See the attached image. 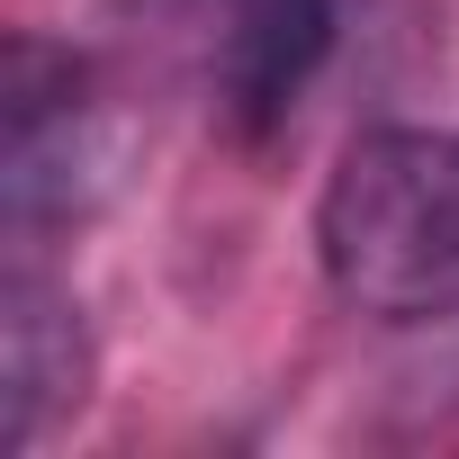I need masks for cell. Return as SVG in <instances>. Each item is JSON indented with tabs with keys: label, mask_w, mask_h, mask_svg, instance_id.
<instances>
[{
	"label": "cell",
	"mask_w": 459,
	"mask_h": 459,
	"mask_svg": "<svg viewBox=\"0 0 459 459\" xmlns=\"http://www.w3.org/2000/svg\"><path fill=\"white\" fill-rule=\"evenodd\" d=\"M316 262L369 325H459V126H369L316 198Z\"/></svg>",
	"instance_id": "1"
},
{
	"label": "cell",
	"mask_w": 459,
	"mask_h": 459,
	"mask_svg": "<svg viewBox=\"0 0 459 459\" xmlns=\"http://www.w3.org/2000/svg\"><path fill=\"white\" fill-rule=\"evenodd\" d=\"M0 189H10V244L37 253L55 225H73L100 189H108V126L91 100L82 55L46 46V37H10V82H0Z\"/></svg>",
	"instance_id": "2"
},
{
	"label": "cell",
	"mask_w": 459,
	"mask_h": 459,
	"mask_svg": "<svg viewBox=\"0 0 459 459\" xmlns=\"http://www.w3.org/2000/svg\"><path fill=\"white\" fill-rule=\"evenodd\" d=\"M351 0H216V108L235 135H280L342 46Z\"/></svg>",
	"instance_id": "3"
},
{
	"label": "cell",
	"mask_w": 459,
	"mask_h": 459,
	"mask_svg": "<svg viewBox=\"0 0 459 459\" xmlns=\"http://www.w3.org/2000/svg\"><path fill=\"white\" fill-rule=\"evenodd\" d=\"M91 369L100 360H91V325L73 289H55L19 253L10 289H0V450H37L64 414H82Z\"/></svg>",
	"instance_id": "4"
}]
</instances>
